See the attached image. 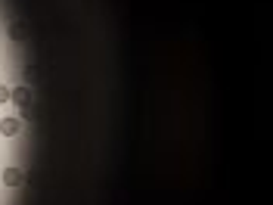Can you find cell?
<instances>
[{
  "mask_svg": "<svg viewBox=\"0 0 273 205\" xmlns=\"http://www.w3.org/2000/svg\"><path fill=\"white\" fill-rule=\"evenodd\" d=\"M0 134H3V137H16V134H19V118H3V122H0Z\"/></svg>",
  "mask_w": 273,
  "mask_h": 205,
  "instance_id": "3957f363",
  "label": "cell"
},
{
  "mask_svg": "<svg viewBox=\"0 0 273 205\" xmlns=\"http://www.w3.org/2000/svg\"><path fill=\"white\" fill-rule=\"evenodd\" d=\"M10 38H13V41H25V38H28V28H25L22 22H16L13 28H10Z\"/></svg>",
  "mask_w": 273,
  "mask_h": 205,
  "instance_id": "277c9868",
  "label": "cell"
},
{
  "mask_svg": "<svg viewBox=\"0 0 273 205\" xmlns=\"http://www.w3.org/2000/svg\"><path fill=\"white\" fill-rule=\"evenodd\" d=\"M10 100H13V102H19V106H25V109H28V102H31V90H28V87H25V84H22V87H16V90H10Z\"/></svg>",
  "mask_w": 273,
  "mask_h": 205,
  "instance_id": "7a4b0ae2",
  "label": "cell"
},
{
  "mask_svg": "<svg viewBox=\"0 0 273 205\" xmlns=\"http://www.w3.org/2000/svg\"><path fill=\"white\" fill-rule=\"evenodd\" d=\"M0 177H3V186H22L25 184V174H22L19 168H3V174H0Z\"/></svg>",
  "mask_w": 273,
  "mask_h": 205,
  "instance_id": "6da1fadb",
  "label": "cell"
},
{
  "mask_svg": "<svg viewBox=\"0 0 273 205\" xmlns=\"http://www.w3.org/2000/svg\"><path fill=\"white\" fill-rule=\"evenodd\" d=\"M6 100H10V90H6V87H0V102H6Z\"/></svg>",
  "mask_w": 273,
  "mask_h": 205,
  "instance_id": "5b68a950",
  "label": "cell"
}]
</instances>
